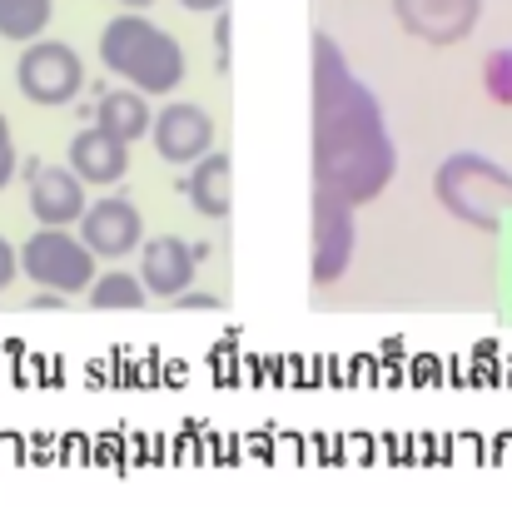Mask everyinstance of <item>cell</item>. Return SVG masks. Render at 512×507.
<instances>
[{
    "mask_svg": "<svg viewBox=\"0 0 512 507\" xmlns=\"http://www.w3.org/2000/svg\"><path fill=\"white\" fill-rule=\"evenodd\" d=\"M30 214H35V224H60V229H70V224H80V214H85V179L75 174L70 165H40L30 174Z\"/></svg>",
    "mask_w": 512,
    "mask_h": 507,
    "instance_id": "8fae6325",
    "label": "cell"
},
{
    "mask_svg": "<svg viewBox=\"0 0 512 507\" xmlns=\"http://www.w3.org/2000/svg\"><path fill=\"white\" fill-rule=\"evenodd\" d=\"M309 229H314V249H309V269H314V284H339L358 254V224H353V204H343L339 194L329 189H314V214H309Z\"/></svg>",
    "mask_w": 512,
    "mask_h": 507,
    "instance_id": "8992f818",
    "label": "cell"
},
{
    "mask_svg": "<svg viewBox=\"0 0 512 507\" xmlns=\"http://www.w3.org/2000/svg\"><path fill=\"white\" fill-rule=\"evenodd\" d=\"M20 279V249H10V239H0V289H10Z\"/></svg>",
    "mask_w": 512,
    "mask_h": 507,
    "instance_id": "d6986e66",
    "label": "cell"
},
{
    "mask_svg": "<svg viewBox=\"0 0 512 507\" xmlns=\"http://www.w3.org/2000/svg\"><path fill=\"white\" fill-rule=\"evenodd\" d=\"M100 60L110 75L145 95H174L184 85V45L165 25H155L145 10H125L100 30Z\"/></svg>",
    "mask_w": 512,
    "mask_h": 507,
    "instance_id": "7a4b0ae2",
    "label": "cell"
},
{
    "mask_svg": "<svg viewBox=\"0 0 512 507\" xmlns=\"http://www.w3.org/2000/svg\"><path fill=\"white\" fill-rule=\"evenodd\" d=\"M120 5H125V10H150L155 0H120Z\"/></svg>",
    "mask_w": 512,
    "mask_h": 507,
    "instance_id": "44dd1931",
    "label": "cell"
},
{
    "mask_svg": "<svg viewBox=\"0 0 512 507\" xmlns=\"http://www.w3.org/2000/svg\"><path fill=\"white\" fill-rule=\"evenodd\" d=\"M135 274L145 279V289L155 299H179V294H189V284L199 274V249L184 244L179 234H155V239L140 244V269Z\"/></svg>",
    "mask_w": 512,
    "mask_h": 507,
    "instance_id": "30bf717a",
    "label": "cell"
},
{
    "mask_svg": "<svg viewBox=\"0 0 512 507\" xmlns=\"http://www.w3.org/2000/svg\"><path fill=\"white\" fill-rule=\"evenodd\" d=\"M15 85L30 105H70L85 90V60L65 40H30L15 60Z\"/></svg>",
    "mask_w": 512,
    "mask_h": 507,
    "instance_id": "5b68a950",
    "label": "cell"
},
{
    "mask_svg": "<svg viewBox=\"0 0 512 507\" xmlns=\"http://www.w3.org/2000/svg\"><path fill=\"white\" fill-rule=\"evenodd\" d=\"M184 199L204 219H229V209H234V165H229V155L209 150L204 160H194L189 174H184Z\"/></svg>",
    "mask_w": 512,
    "mask_h": 507,
    "instance_id": "4fadbf2b",
    "label": "cell"
},
{
    "mask_svg": "<svg viewBox=\"0 0 512 507\" xmlns=\"http://www.w3.org/2000/svg\"><path fill=\"white\" fill-rule=\"evenodd\" d=\"M80 239L95 249V259H125L145 244V219L125 194H100L80 214Z\"/></svg>",
    "mask_w": 512,
    "mask_h": 507,
    "instance_id": "52a82bcc",
    "label": "cell"
},
{
    "mask_svg": "<svg viewBox=\"0 0 512 507\" xmlns=\"http://www.w3.org/2000/svg\"><path fill=\"white\" fill-rule=\"evenodd\" d=\"M398 25L423 40V45H458L478 30L483 20V0H393Z\"/></svg>",
    "mask_w": 512,
    "mask_h": 507,
    "instance_id": "ba28073f",
    "label": "cell"
},
{
    "mask_svg": "<svg viewBox=\"0 0 512 507\" xmlns=\"http://www.w3.org/2000/svg\"><path fill=\"white\" fill-rule=\"evenodd\" d=\"M150 140H155V155L165 165H194L214 150V115L194 100H170L155 125H150Z\"/></svg>",
    "mask_w": 512,
    "mask_h": 507,
    "instance_id": "9c48e42d",
    "label": "cell"
},
{
    "mask_svg": "<svg viewBox=\"0 0 512 507\" xmlns=\"http://www.w3.org/2000/svg\"><path fill=\"white\" fill-rule=\"evenodd\" d=\"M50 15H55V0H0V40L30 45L45 35Z\"/></svg>",
    "mask_w": 512,
    "mask_h": 507,
    "instance_id": "2e32d148",
    "label": "cell"
},
{
    "mask_svg": "<svg viewBox=\"0 0 512 507\" xmlns=\"http://www.w3.org/2000/svg\"><path fill=\"white\" fill-rule=\"evenodd\" d=\"M70 169L85 179V184H120L125 174H130V145L120 140V135H110V130H100V125H90V130H80L75 140H70Z\"/></svg>",
    "mask_w": 512,
    "mask_h": 507,
    "instance_id": "7c38bea8",
    "label": "cell"
},
{
    "mask_svg": "<svg viewBox=\"0 0 512 507\" xmlns=\"http://www.w3.org/2000/svg\"><path fill=\"white\" fill-rule=\"evenodd\" d=\"M179 5H184V10H194V15H219L229 0H179Z\"/></svg>",
    "mask_w": 512,
    "mask_h": 507,
    "instance_id": "ffe728a7",
    "label": "cell"
},
{
    "mask_svg": "<svg viewBox=\"0 0 512 507\" xmlns=\"http://www.w3.org/2000/svg\"><path fill=\"white\" fill-rule=\"evenodd\" d=\"M309 120H314V189L339 194L343 204H373L393 174L398 145L378 95L358 80L334 35H314L309 50Z\"/></svg>",
    "mask_w": 512,
    "mask_h": 507,
    "instance_id": "6da1fadb",
    "label": "cell"
},
{
    "mask_svg": "<svg viewBox=\"0 0 512 507\" xmlns=\"http://www.w3.org/2000/svg\"><path fill=\"white\" fill-rule=\"evenodd\" d=\"M10 174H15V140H10V125L0 115V189L10 184Z\"/></svg>",
    "mask_w": 512,
    "mask_h": 507,
    "instance_id": "ac0fdd59",
    "label": "cell"
},
{
    "mask_svg": "<svg viewBox=\"0 0 512 507\" xmlns=\"http://www.w3.org/2000/svg\"><path fill=\"white\" fill-rule=\"evenodd\" d=\"M85 299H90V309H140L150 299V289L130 269H100L95 284L85 289Z\"/></svg>",
    "mask_w": 512,
    "mask_h": 507,
    "instance_id": "9a60e30c",
    "label": "cell"
},
{
    "mask_svg": "<svg viewBox=\"0 0 512 507\" xmlns=\"http://www.w3.org/2000/svg\"><path fill=\"white\" fill-rule=\"evenodd\" d=\"M433 199L468 229L498 234L512 214V169L483 150H453L433 169Z\"/></svg>",
    "mask_w": 512,
    "mask_h": 507,
    "instance_id": "3957f363",
    "label": "cell"
},
{
    "mask_svg": "<svg viewBox=\"0 0 512 507\" xmlns=\"http://www.w3.org/2000/svg\"><path fill=\"white\" fill-rule=\"evenodd\" d=\"M20 274L35 279L40 289L70 299V294H85V289L95 284L100 259H95V249H90L80 234H70V229H60V224H40V229L25 239V249H20Z\"/></svg>",
    "mask_w": 512,
    "mask_h": 507,
    "instance_id": "277c9868",
    "label": "cell"
},
{
    "mask_svg": "<svg viewBox=\"0 0 512 507\" xmlns=\"http://www.w3.org/2000/svg\"><path fill=\"white\" fill-rule=\"evenodd\" d=\"M95 125H100V130H110V135H120L125 145L145 140V135H150V125H155L150 95H145V90H135V85L110 90V95L95 105Z\"/></svg>",
    "mask_w": 512,
    "mask_h": 507,
    "instance_id": "5bb4252c",
    "label": "cell"
},
{
    "mask_svg": "<svg viewBox=\"0 0 512 507\" xmlns=\"http://www.w3.org/2000/svg\"><path fill=\"white\" fill-rule=\"evenodd\" d=\"M483 90H488L493 105H508L512 110V45L488 50V60H483Z\"/></svg>",
    "mask_w": 512,
    "mask_h": 507,
    "instance_id": "e0dca14e",
    "label": "cell"
}]
</instances>
